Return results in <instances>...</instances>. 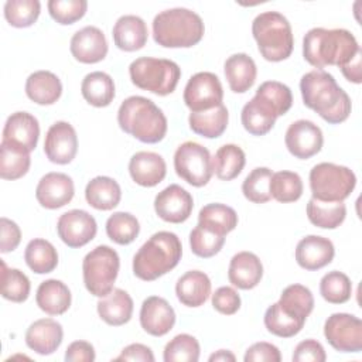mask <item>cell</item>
Masks as SVG:
<instances>
[{
	"mask_svg": "<svg viewBox=\"0 0 362 362\" xmlns=\"http://www.w3.org/2000/svg\"><path fill=\"white\" fill-rule=\"evenodd\" d=\"M303 103L329 124L345 122L352 110L351 98L324 69H313L300 79Z\"/></svg>",
	"mask_w": 362,
	"mask_h": 362,
	"instance_id": "obj_1",
	"label": "cell"
},
{
	"mask_svg": "<svg viewBox=\"0 0 362 362\" xmlns=\"http://www.w3.org/2000/svg\"><path fill=\"white\" fill-rule=\"evenodd\" d=\"M361 51L355 35L345 28L315 27L303 38V57L314 68L345 66Z\"/></svg>",
	"mask_w": 362,
	"mask_h": 362,
	"instance_id": "obj_2",
	"label": "cell"
},
{
	"mask_svg": "<svg viewBox=\"0 0 362 362\" xmlns=\"http://www.w3.org/2000/svg\"><path fill=\"white\" fill-rule=\"evenodd\" d=\"M119 127L141 143L154 144L167 134V117L148 98L133 95L126 98L117 110Z\"/></svg>",
	"mask_w": 362,
	"mask_h": 362,
	"instance_id": "obj_3",
	"label": "cell"
},
{
	"mask_svg": "<svg viewBox=\"0 0 362 362\" xmlns=\"http://www.w3.org/2000/svg\"><path fill=\"white\" fill-rule=\"evenodd\" d=\"M180 238L168 230L153 233L133 256V274L143 281H153L173 270L181 260Z\"/></svg>",
	"mask_w": 362,
	"mask_h": 362,
	"instance_id": "obj_4",
	"label": "cell"
},
{
	"mask_svg": "<svg viewBox=\"0 0 362 362\" xmlns=\"http://www.w3.org/2000/svg\"><path fill=\"white\" fill-rule=\"evenodd\" d=\"M205 33L199 14L185 7L160 11L153 20V38L164 48H191Z\"/></svg>",
	"mask_w": 362,
	"mask_h": 362,
	"instance_id": "obj_5",
	"label": "cell"
},
{
	"mask_svg": "<svg viewBox=\"0 0 362 362\" xmlns=\"http://www.w3.org/2000/svg\"><path fill=\"white\" fill-rule=\"evenodd\" d=\"M252 34L260 55L270 62L287 59L294 48L293 30L279 11H263L252 23Z\"/></svg>",
	"mask_w": 362,
	"mask_h": 362,
	"instance_id": "obj_6",
	"label": "cell"
},
{
	"mask_svg": "<svg viewBox=\"0 0 362 362\" xmlns=\"http://www.w3.org/2000/svg\"><path fill=\"white\" fill-rule=\"evenodd\" d=\"M129 75L137 88L167 96L175 90L181 78V68L171 59L140 57L129 65Z\"/></svg>",
	"mask_w": 362,
	"mask_h": 362,
	"instance_id": "obj_7",
	"label": "cell"
},
{
	"mask_svg": "<svg viewBox=\"0 0 362 362\" xmlns=\"http://www.w3.org/2000/svg\"><path fill=\"white\" fill-rule=\"evenodd\" d=\"M120 269V259L115 249L99 245L88 252L82 260V277L86 290L95 297L107 296L115 286Z\"/></svg>",
	"mask_w": 362,
	"mask_h": 362,
	"instance_id": "obj_8",
	"label": "cell"
},
{
	"mask_svg": "<svg viewBox=\"0 0 362 362\" xmlns=\"http://www.w3.org/2000/svg\"><path fill=\"white\" fill-rule=\"evenodd\" d=\"M313 198L324 202H344L356 185L355 173L339 164H315L308 175Z\"/></svg>",
	"mask_w": 362,
	"mask_h": 362,
	"instance_id": "obj_9",
	"label": "cell"
},
{
	"mask_svg": "<svg viewBox=\"0 0 362 362\" xmlns=\"http://www.w3.org/2000/svg\"><path fill=\"white\" fill-rule=\"evenodd\" d=\"M174 170L192 187L206 185L214 174L209 150L197 141H184L174 153Z\"/></svg>",
	"mask_w": 362,
	"mask_h": 362,
	"instance_id": "obj_10",
	"label": "cell"
},
{
	"mask_svg": "<svg viewBox=\"0 0 362 362\" xmlns=\"http://www.w3.org/2000/svg\"><path fill=\"white\" fill-rule=\"evenodd\" d=\"M324 337L338 352H361L362 321L348 313L331 314L324 324Z\"/></svg>",
	"mask_w": 362,
	"mask_h": 362,
	"instance_id": "obj_11",
	"label": "cell"
},
{
	"mask_svg": "<svg viewBox=\"0 0 362 362\" xmlns=\"http://www.w3.org/2000/svg\"><path fill=\"white\" fill-rule=\"evenodd\" d=\"M182 99L191 112L208 110L222 105L223 88L215 74L208 71L197 72L188 79Z\"/></svg>",
	"mask_w": 362,
	"mask_h": 362,
	"instance_id": "obj_12",
	"label": "cell"
},
{
	"mask_svg": "<svg viewBox=\"0 0 362 362\" xmlns=\"http://www.w3.org/2000/svg\"><path fill=\"white\" fill-rule=\"evenodd\" d=\"M57 232L68 247L78 249L88 245L96 236L98 223L89 212L71 209L58 218Z\"/></svg>",
	"mask_w": 362,
	"mask_h": 362,
	"instance_id": "obj_13",
	"label": "cell"
},
{
	"mask_svg": "<svg viewBox=\"0 0 362 362\" xmlns=\"http://www.w3.org/2000/svg\"><path fill=\"white\" fill-rule=\"evenodd\" d=\"M284 143L291 156L300 160H307L321 151L324 136L314 122L300 119L287 127Z\"/></svg>",
	"mask_w": 362,
	"mask_h": 362,
	"instance_id": "obj_14",
	"label": "cell"
},
{
	"mask_svg": "<svg viewBox=\"0 0 362 362\" xmlns=\"http://www.w3.org/2000/svg\"><path fill=\"white\" fill-rule=\"evenodd\" d=\"M44 153L54 164H69L78 153V136L74 126L64 120L51 124L45 134Z\"/></svg>",
	"mask_w": 362,
	"mask_h": 362,
	"instance_id": "obj_15",
	"label": "cell"
},
{
	"mask_svg": "<svg viewBox=\"0 0 362 362\" xmlns=\"http://www.w3.org/2000/svg\"><path fill=\"white\" fill-rule=\"evenodd\" d=\"M194 208L192 195L178 184H170L154 198V211L160 219L168 223L185 222Z\"/></svg>",
	"mask_w": 362,
	"mask_h": 362,
	"instance_id": "obj_16",
	"label": "cell"
},
{
	"mask_svg": "<svg viewBox=\"0 0 362 362\" xmlns=\"http://www.w3.org/2000/svg\"><path fill=\"white\" fill-rule=\"evenodd\" d=\"M75 194L72 178L64 173H47L35 188V198L42 208L58 209L69 204Z\"/></svg>",
	"mask_w": 362,
	"mask_h": 362,
	"instance_id": "obj_17",
	"label": "cell"
},
{
	"mask_svg": "<svg viewBox=\"0 0 362 362\" xmlns=\"http://www.w3.org/2000/svg\"><path fill=\"white\" fill-rule=\"evenodd\" d=\"M72 57L81 64H96L107 55V41L103 31L95 25L78 30L69 42Z\"/></svg>",
	"mask_w": 362,
	"mask_h": 362,
	"instance_id": "obj_18",
	"label": "cell"
},
{
	"mask_svg": "<svg viewBox=\"0 0 362 362\" xmlns=\"http://www.w3.org/2000/svg\"><path fill=\"white\" fill-rule=\"evenodd\" d=\"M140 325L153 337H164L175 324V311L170 303L158 296L147 297L140 308Z\"/></svg>",
	"mask_w": 362,
	"mask_h": 362,
	"instance_id": "obj_19",
	"label": "cell"
},
{
	"mask_svg": "<svg viewBox=\"0 0 362 362\" xmlns=\"http://www.w3.org/2000/svg\"><path fill=\"white\" fill-rule=\"evenodd\" d=\"M40 123L35 116L28 112L11 113L3 127L1 141L10 143L31 153L38 143Z\"/></svg>",
	"mask_w": 362,
	"mask_h": 362,
	"instance_id": "obj_20",
	"label": "cell"
},
{
	"mask_svg": "<svg viewBox=\"0 0 362 362\" xmlns=\"http://www.w3.org/2000/svg\"><path fill=\"white\" fill-rule=\"evenodd\" d=\"M334 256V243L320 235L304 236L296 246V262L304 270H320L328 266Z\"/></svg>",
	"mask_w": 362,
	"mask_h": 362,
	"instance_id": "obj_21",
	"label": "cell"
},
{
	"mask_svg": "<svg viewBox=\"0 0 362 362\" xmlns=\"http://www.w3.org/2000/svg\"><path fill=\"white\" fill-rule=\"evenodd\" d=\"M129 174L140 187H156L167 174L165 160L154 151H137L129 161Z\"/></svg>",
	"mask_w": 362,
	"mask_h": 362,
	"instance_id": "obj_22",
	"label": "cell"
},
{
	"mask_svg": "<svg viewBox=\"0 0 362 362\" xmlns=\"http://www.w3.org/2000/svg\"><path fill=\"white\" fill-rule=\"evenodd\" d=\"M62 325L54 318H40L25 331V344L38 355H51L62 344Z\"/></svg>",
	"mask_w": 362,
	"mask_h": 362,
	"instance_id": "obj_23",
	"label": "cell"
},
{
	"mask_svg": "<svg viewBox=\"0 0 362 362\" xmlns=\"http://www.w3.org/2000/svg\"><path fill=\"white\" fill-rule=\"evenodd\" d=\"M263 277V264L260 259L247 250L232 256L228 269V279L233 287L240 290L255 288Z\"/></svg>",
	"mask_w": 362,
	"mask_h": 362,
	"instance_id": "obj_24",
	"label": "cell"
},
{
	"mask_svg": "<svg viewBox=\"0 0 362 362\" xmlns=\"http://www.w3.org/2000/svg\"><path fill=\"white\" fill-rule=\"evenodd\" d=\"M112 37L115 45L126 52L141 49L148 38V30L144 20L134 14H124L113 25Z\"/></svg>",
	"mask_w": 362,
	"mask_h": 362,
	"instance_id": "obj_25",
	"label": "cell"
},
{
	"mask_svg": "<svg viewBox=\"0 0 362 362\" xmlns=\"http://www.w3.org/2000/svg\"><path fill=\"white\" fill-rule=\"evenodd\" d=\"M277 117L274 107L257 95L245 103L240 112V122L245 130L253 136L267 134L273 129Z\"/></svg>",
	"mask_w": 362,
	"mask_h": 362,
	"instance_id": "obj_26",
	"label": "cell"
},
{
	"mask_svg": "<svg viewBox=\"0 0 362 362\" xmlns=\"http://www.w3.org/2000/svg\"><path fill=\"white\" fill-rule=\"evenodd\" d=\"M212 290L211 280L201 270H189L184 273L175 283V296L185 307H201L209 298Z\"/></svg>",
	"mask_w": 362,
	"mask_h": 362,
	"instance_id": "obj_27",
	"label": "cell"
},
{
	"mask_svg": "<svg viewBox=\"0 0 362 362\" xmlns=\"http://www.w3.org/2000/svg\"><path fill=\"white\" fill-rule=\"evenodd\" d=\"M133 308V298L123 288H113L107 296L100 297L96 304L100 320L112 327L127 324L132 320Z\"/></svg>",
	"mask_w": 362,
	"mask_h": 362,
	"instance_id": "obj_28",
	"label": "cell"
},
{
	"mask_svg": "<svg viewBox=\"0 0 362 362\" xmlns=\"http://www.w3.org/2000/svg\"><path fill=\"white\" fill-rule=\"evenodd\" d=\"M223 72L230 90L235 93L247 92L257 76L256 62L245 52L228 57L223 64Z\"/></svg>",
	"mask_w": 362,
	"mask_h": 362,
	"instance_id": "obj_29",
	"label": "cell"
},
{
	"mask_svg": "<svg viewBox=\"0 0 362 362\" xmlns=\"http://www.w3.org/2000/svg\"><path fill=\"white\" fill-rule=\"evenodd\" d=\"M25 95L37 105H54L62 95V83L51 71H35L25 81Z\"/></svg>",
	"mask_w": 362,
	"mask_h": 362,
	"instance_id": "obj_30",
	"label": "cell"
},
{
	"mask_svg": "<svg viewBox=\"0 0 362 362\" xmlns=\"http://www.w3.org/2000/svg\"><path fill=\"white\" fill-rule=\"evenodd\" d=\"M72 296L68 286L57 279L44 280L35 293V303L48 315H61L71 307Z\"/></svg>",
	"mask_w": 362,
	"mask_h": 362,
	"instance_id": "obj_31",
	"label": "cell"
},
{
	"mask_svg": "<svg viewBox=\"0 0 362 362\" xmlns=\"http://www.w3.org/2000/svg\"><path fill=\"white\" fill-rule=\"evenodd\" d=\"M85 199L98 211H110L119 205L122 189L116 180L106 175H98L86 184Z\"/></svg>",
	"mask_w": 362,
	"mask_h": 362,
	"instance_id": "obj_32",
	"label": "cell"
},
{
	"mask_svg": "<svg viewBox=\"0 0 362 362\" xmlns=\"http://www.w3.org/2000/svg\"><path fill=\"white\" fill-rule=\"evenodd\" d=\"M228 122L229 113L223 103L208 110L191 112L188 116L189 129L195 134L206 139H216L222 136L228 127Z\"/></svg>",
	"mask_w": 362,
	"mask_h": 362,
	"instance_id": "obj_33",
	"label": "cell"
},
{
	"mask_svg": "<svg viewBox=\"0 0 362 362\" xmlns=\"http://www.w3.org/2000/svg\"><path fill=\"white\" fill-rule=\"evenodd\" d=\"M81 93L89 105L95 107H106L115 99V82L109 74L95 71L85 75L82 79Z\"/></svg>",
	"mask_w": 362,
	"mask_h": 362,
	"instance_id": "obj_34",
	"label": "cell"
},
{
	"mask_svg": "<svg viewBox=\"0 0 362 362\" xmlns=\"http://www.w3.org/2000/svg\"><path fill=\"white\" fill-rule=\"evenodd\" d=\"M198 225L218 235L226 236L238 226V214L232 206L225 204H206L198 214Z\"/></svg>",
	"mask_w": 362,
	"mask_h": 362,
	"instance_id": "obj_35",
	"label": "cell"
},
{
	"mask_svg": "<svg viewBox=\"0 0 362 362\" xmlns=\"http://www.w3.org/2000/svg\"><path fill=\"white\" fill-rule=\"evenodd\" d=\"M246 164L245 151L238 144L221 146L212 157V165L215 175L222 181L235 180Z\"/></svg>",
	"mask_w": 362,
	"mask_h": 362,
	"instance_id": "obj_36",
	"label": "cell"
},
{
	"mask_svg": "<svg viewBox=\"0 0 362 362\" xmlns=\"http://www.w3.org/2000/svg\"><path fill=\"white\" fill-rule=\"evenodd\" d=\"M24 260L34 273L47 274L54 272L58 266V252L51 242L35 238L27 243Z\"/></svg>",
	"mask_w": 362,
	"mask_h": 362,
	"instance_id": "obj_37",
	"label": "cell"
},
{
	"mask_svg": "<svg viewBox=\"0 0 362 362\" xmlns=\"http://www.w3.org/2000/svg\"><path fill=\"white\" fill-rule=\"evenodd\" d=\"M308 221L321 229H335L345 221L346 206L344 202H324L311 198L307 204Z\"/></svg>",
	"mask_w": 362,
	"mask_h": 362,
	"instance_id": "obj_38",
	"label": "cell"
},
{
	"mask_svg": "<svg viewBox=\"0 0 362 362\" xmlns=\"http://www.w3.org/2000/svg\"><path fill=\"white\" fill-rule=\"evenodd\" d=\"M277 303L283 311L303 321H305L314 310V296L311 290L303 284L287 286Z\"/></svg>",
	"mask_w": 362,
	"mask_h": 362,
	"instance_id": "obj_39",
	"label": "cell"
},
{
	"mask_svg": "<svg viewBox=\"0 0 362 362\" xmlns=\"http://www.w3.org/2000/svg\"><path fill=\"white\" fill-rule=\"evenodd\" d=\"M31 165L30 153L24 148L1 141L0 144V177L3 180H18L24 177Z\"/></svg>",
	"mask_w": 362,
	"mask_h": 362,
	"instance_id": "obj_40",
	"label": "cell"
},
{
	"mask_svg": "<svg viewBox=\"0 0 362 362\" xmlns=\"http://www.w3.org/2000/svg\"><path fill=\"white\" fill-rule=\"evenodd\" d=\"M269 191L273 199L288 204L296 202L301 198L304 185L301 177L294 171H277L273 173L269 184Z\"/></svg>",
	"mask_w": 362,
	"mask_h": 362,
	"instance_id": "obj_41",
	"label": "cell"
},
{
	"mask_svg": "<svg viewBox=\"0 0 362 362\" xmlns=\"http://www.w3.org/2000/svg\"><path fill=\"white\" fill-rule=\"evenodd\" d=\"M140 233V223L130 212L119 211L106 221V235L117 245H130Z\"/></svg>",
	"mask_w": 362,
	"mask_h": 362,
	"instance_id": "obj_42",
	"label": "cell"
},
{
	"mask_svg": "<svg viewBox=\"0 0 362 362\" xmlns=\"http://www.w3.org/2000/svg\"><path fill=\"white\" fill-rule=\"evenodd\" d=\"M263 321H264V327L267 328V331L280 338H291V337L297 335L305 324V321L291 317L290 314L283 311L281 307L279 305V303L272 304L266 310Z\"/></svg>",
	"mask_w": 362,
	"mask_h": 362,
	"instance_id": "obj_43",
	"label": "cell"
},
{
	"mask_svg": "<svg viewBox=\"0 0 362 362\" xmlns=\"http://www.w3.org/2000/svg\"><path fill=\"white\" fill-rule=\"evenodd\" d=\"M320 294L331 304H344L349 301L352 296L351 279L338 270L328 272L320 281Z\"/></svg>",
	"mask_w": 362,
	"mask_h": 362,
	"instance_id": "obj_44",
	"label": "cell"
},
{
	"mask_svg": "<svg viewBox=\"0 0 362 362\" xmlns=\"http://www.w3.org/2000/svg\"><path fill=\"white\" fill-rule=\"evenodd\" d=\"M31 291L30 279L18 269L7 267L1 260V296L13 303H24Z\"/></svg>",
	"mask_w": 362,
	"mask_h": 362,
	"instance_id": "obj_45",
	"label": "cell"
},
{
	"mask_svg": "<svg viewBox=\"0 0 362 362\" xmlns=\"http://www.w3.org/2000/svg\"><path fill=\"white\" fill-rule=\"evenodd\" d=\"M3 11L4 18L11 27L27 28L37 21L41 3L38 0H7Z\"/></svg>",
	"mask_w": 362,
	"mask_h": 362,
	"instance_id": "obj_46",
	"label": "cell"
},
{
	"mask_svg": "<svg viewBox=\"0 0 362 362\" xmlns=\"http://www.w3.org/2000/svg\"><path fill=\"white\" fill-rule=\"evenodd\" d=\"M201 346L195 337L178 334L165 344L163 359L164 362H197Z\"/></svg>",
	"mask_w": 362,
	"mask_h": 362,
	"instance_id": "obj_47",
	"label": "cell"
},
{
	"mask_svg": "<svg viewBox=\"0 0 362 362\" xmlns=\"http://www.w3.org/2000/svg\"><path fill=\"white\" fill-rule=\"evenodd\" d=\"M273 171L267 167L253 168L242 184V192L245 198L253 204H266L272 199L269 184Z\"/></svg>",
	"mask_w": 362,
	"mask_h": 362,
	"instance_id": "obj_48",
	"label": "cell"
},
{
	"mask_svg": "<svg viewBox=\"0 0 362 362\" xmlns=\"http://www.w3.org/2000/svg\"><path fill=\"white\" fill-rule=\"evenodd\" d=\"M225 245V236L197 225L189 233L191 252L202 259L212 257L221 252Z\"/></svg>",
	"mask_w": 362,
	"mask_h": 362,
	"instance_id": "obj_49",
	"label": "cell"
},
{
	"mask_svg": "<svg viewBox=\"0 0 362 362\" xmlns=\"http://www.w3.org/2000/svg\"><path fill=\"white\" fill-rule=\"evenodd\" d=\"M255 95L266 99L274 107L277 116L286 115L293 105L291 89L279 81H266L260 83Z\"/></svg>",
	"mask_w": 362,
	"mask_h": 362,
	"instance_id": "obj_50",
	"label": "cell"
},
{
	"mask_svg": "<svg viewBox=\"0 0 362 362\" xmlns=\"http://www.w3.org/2000/svg\"><path fill=\"white\" fill-rule=\"evenodd\" d=\"M48 13L54 21L61 25H69L81 20L86 10V0H49L47 3Z\"/></svg>",
	"mask_w": 362,
	"mask_h": 362,
	"instance_id": "obj_51",
	"label": "cell"
},
{
	"mask_svg": "<svg viewBox=\"0 0 362 362\" xmlns=\"http://www.w3.org/2000/svg\"><path fill=\"white\" fill-rule=\"evenodd\" d=\"M212 296V307L223 314V315H233L240 308L242 300L239 293L230 286H222L215 290Z\"/></svg>",
	"mask_w": 362,
	"mask_h": 362,
	"instance_id": "obj_52",
	"label": "cell"
},
{
	"mask_svg": "<svg viewBox=\"0 0 362 362\" xmlns=\"http://www.w3.org/2000/svg\"><path fill=\"white\" fill-rule=\"evenodd\" d=\"M291 359L293 362H324L327 354L317 339H304L294 348Z\"/></svg>",
	"mask_w": 362,
	"mask_h": 362,
	"instance_id": "obj_53",
	"label": "cell"
},
{
	"mask_svg": "<svg viewBox=\"0 0 362 362\" xmlns=\"http://www.w3.org/2000/svg\"><path fill=\"white\" fill-rule=\"evenodd\" d=\"M245 362H280L281 354L279 348L270 342H256L250 345L243 356Z\"/></svg>",
	"mask_w": 362,
	"mask_h": 362,
	"instance_id": "obj_54",
	"label": "cell"
},
{
	"mask_svg": "<svg viewBox=\"0 0 362 362\" xmlns=\"http://www.w3.org/2000/svg\"><path fill=\"white\" fill-rule=\"evenodd\" d=\"M21 240V230L18 225L6 218L1 216L0 219V252L1 253H8L17 249Z\"/></svg>",
	"mask_w": 362,
	"mask_h": 362,
	"instance_id": "obj_55",
	"label": "cell"
},
{
	"mask_svg": "<svg viewBox=\"0 0 362 362\" xmlns=\"http://www.w3.org/2000/svg\"><path fill=\"white\" fill-rule=\"evenodd\" d=\"M95 358V348L88 341H74L65 351L66 362H93Z\"/></svg>",
	"mask_w": 362,
	"mask_h": 362,
	"instance_id": "obj_56",
	"label": "cell"
},
{
	"mask_svg": "<svg viewBox=\"0 0 362 362\" xmlns=\"http://www.w3.org/2000/svg\"><path fill=\"white\" fill-rule=\"evenodd\" d=\"M115 361H140V362H153V351L144 344H130L122 349V352L115 358Z\"/></svg>",
	"mask_w": 362,
	"mask_h": 362,
	"instance_id": "obj_57",
	"label": "cell"
},
{
	"mask_svg": "<svg viewBox=\"0 0 362 362\" xmlns=\"http://www.w3.org/2000/svg\"><path fill=\"white\" fill-rule=\"evenodd\" d=\"M341 72L346 81L359 85L362 82V52H359L352 61L342 66Z\"/></svg>",
	"mask_w": 362,
	"mask_h": 362,
	"instance_id": "obj_58",
	"label": "cell"
},
{
	"mask_svg": "<svg viewBox=\"0 0 362 362\" xmlns=\"http://www.w3.org/2000/svg\"><path fill=\"white\" fill-rule=\"evenodd\" d=\"M215 361H222V362L232 361L233 362V361H236V356L228 349H219L209 356V362H215Z\"/></svg>",
	"mask_w": 362,
	"mask_h": 362,
	"instance_id": "obj_59",
	"label": "cell"
}]
</instances>
